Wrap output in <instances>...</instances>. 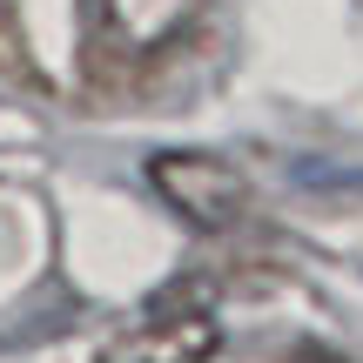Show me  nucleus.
Segmentation results:
<instances>
[{
  "instance_id": "obj_1",
  "label": "nucleus",
  "mask_w": 363,
  "mask_h": 363,
  "mask_svg": "<svg viewBox=\"0 0 363 363\" xmlns=\"http://www.w3.org/2000/svg\"><path fill=\"white\" fill-rule=\"evenodd\" d=\"M148 182L189 229H235L249 216V202H256L249 175L222 155H202V148H162L148 162Z\"/></svg>"
},
{
  "instance_id": "obj_3",
  "label": "nucleus",
  "mask_w": 363,
  "mask_h": 363,
  "mask_svg": "<svg viewBox=\"0 0 363 363\" xmlns=\"http://www.w3.org/2000/svg\"><path fill=\"white\" fill-rule=\"evenodd\" d=\"M202 0H94V21L121 54H162L195 27Z\"/></svg>"
},
{
  "instance_id": "obj_4",
  "label": "nucleus",
  "mask_w": 363,
  "mask_h": 363,
  "mask_svg": "<svg viewBox=\"0 0 363 363\" xmlns=\"http://www.w3.org/2000/svg\"><path fill=\"white\" fill-rule=\"evenodd\" d=\"M0 74H7V81L34 74V67H27V40H21V13H13V0H0Z\"/></svg>"
},
{
  "instance_id": "obj_2",
  "label": "nucleus",
  "mask_w": 363,
  "mask_h": 363,
  "mask_svg": "<svg viewBox=\"0 0 363 363\" xmlns=\"http://www.w3.org/2000/svg\"><path fill=\"white\" fill-rule=\"evenodd\" d=\"M222 350V323L208 310H175V303H162L155 316H142L135 330H121L115 343H108L94 363H208Z\"/></svg>"
}]
</instances>
